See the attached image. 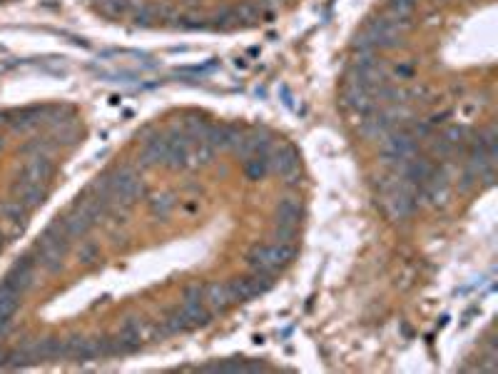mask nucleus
I'll list each match as a JSON object with an SVG mask.
<instances>
[{"instance_id": "obj_17", "label": "nucleus", "mask_w": 498, "mask_h": 374, "mask_svg": "<svg viewBox=\"0 0 498 374\" xmlns=\"http://www.w3.org/2000/svg\"><path fill=\"white\" fill-rule=\"evenodd\" d=\"M416 8V0H389V16L398 21H411V13Z\"/></svg>"}, {"instance_id": "obj_14", "label": "nucleus", "mask_w": 498, "mask_h": 374, "mask_svg": "<svg viewBox=\"0 0 498 374\" xmlns=\"http://www.w3.org/2000/svg\"><path fill=\"white\" fill-rule=\"evenodd\" d=\"M232 13H235L237 23H257L264 11H262V6H259V0H244V3H239L237 8H232Z\"/></svg>"}, {"instance_id": "obj_1", "label": "nucleus", "mask_w": 498, "mask_h": 374, "mask_svg": "<svg viewBox=\"0 0 498 374\" xmlns=\"http://www.w3.org/2000/svg\"><path fill=\"white\" fill-rule=\"evenodd\" d=\"M297 255V247L294 245H282V242H272V245H257L252 252L247 255V262L252 269H264V272H274L277 274L284 264H289Z\"/></svg>"}, {"instance_id": "obj_19", "label": "nucleus", "mask_w": 498, "mask_h": 374, "mask_svg": "<svg viewBox=\"0 0 498 374\" xmlns=\"http://www.w3.org/2000/svg\"><path fill=\"white\" fill-rule=\"evenodd\" d=\"M297 235H299V227L297 225H277V230H274V242L294 245Z\"/></svg>"}, {"instance_id": "obj_13", "label": "nucleus", "mask_w": 498, "mask_h": 374, "mask_svg": "<svg viewBox=\"0 0 498 374\" xmlns=\"http://www.w3.org/2000/svg\"><path fill=\"white\" fill-rule=\"evenodd\" d=\"M302 220V202L297 197H282L277 205V225H297Z\"/></svg>"}, {"instance_id": "obj_11", "label": "nucleus", "mask_w": 498, "mask_h": 374, "mask_svg": "<svg viewBox=\"0 0 498 374\" xmlns=\"http://www.w3.org/2000/svg\"><path fill=\"white\" fill-rule=\"evenodd\" d=\"M182 312L189 317L192 327H205L212 320V310L205 305L202 297H182Z\"/></svg>"}, {"instance_id": "obj_6", "label": "nucleus", "mask_w": 498, "mask_h": 374, "mask_svg": "<svg viewBox=\"0 0 498 374\" xmlns=\"http://www.w3.org/2000/svg\"><path fill=\"white\" fill-rule=\"evenodd\" d=\"M205 140L215 150H235L237 145L242 143V135H239V130L232 125H210Z\"/></svg>"}, {"instance_id": "obj_12", "label": "nucleus", "mask_w": 498, "mask_h": 374, "mask_svg": "<svg viewBox=\"0 0 498 374\" xmlns=\"http://www.w3.org/2000/svg\"><path fill=\"white\" fill-rule=\"evenodd\" d=\"M0 215L6 217L8 222H11L13 227H16V232L20 230L23 232V227H25V222H28V215H30V210H28L25 205H23L18 197H11V200H6V202H0Z\"/></svg>"}, {"instance_id": "obj_16", "label": "nucleus", "mask_w": 498, "mask_h": 374, "mask_svg": "<svg viewBox=\"0 0 498 374\" xmlns=\"http://www.w3.org/2000/svg\"><path fill=\"white\" fill-rule=\"evenodd\" d=\"M244 170H247V177L249 180H262L269 170L267 155H254V158L244 160Z\"/></svg>"}, {"instance_id": "obj_5", "label": "nucleus", "mask_w": 498, "mask_h": 374, "mask_svg": "<svg viewBox=\"0 0 498 374\" xmlns=\"http://www.w3.org/2000/svg\"><path fill=\"white\" fill-rule=\"evenodd\" d=\"M267 160H269V168L282 175V177H287V182H297L294 177H297V170H299V158L289 145L277 148L272 155H267Z\"/></svg>"}, {"instance_id": "obj_20", "label": "nucleus", "mask_w": 498, "mask_h": 374, "mask_svg": "<svg viewBox=\"0 0 498 374\" xmlns=\"http://www.w3.org/2000/svg\"><path fill=\"white\" fill-rule=\"evenodd\" d=\"M212 155H215V148H212L207 140H197V145H194V158H197V163H210Z\"/></svg>"}, {"instance_id": "obj_23", "label": "nucleus", "mask_w": 498, "mask_h": 374, "mask_svg": "<svg viewBox=\"0 0 498 374\" xmlns=\"http://www.w3.org/2000/svg\"><path fill=\"white\" fill-rule=\"evenodd\" d=\"M282 0H259V6H262V11H272V8H277Z\"/></svg>"}, {"instance_id": "obj_4", "label": "nucleus", "mask_w": 498, "mask_h": 374, "mask_svg": "<svg viewBox=\"0 0 498 374\" xmlns=\"http://www.w3.org/2000/svg\"><path fill=\"white\" fill-rule=\"evenodd\" d=\"M11 192H13V197H18V200L28 207V210H35V207H40L42 202L47 200V185L28 182V180H23V177H18L16 182H13Z\"/></svg>"}, {"instance_id": "obj_24", "label": "nucleus", "mask_w": 498, "mask_h": 374, "mask_svg": "<svg viewBox=\"0 0 498 374\" xmlns=\"http://www.w3.org/2000/svg\"><path fill=\"white\" fill-rule=\"evenodd\" d=\"M3 245H6V235L0 232V250H3Z\"/></svg>"}, {"instance_id": "obj_2", "label": "nucleus", "mask_w": 498, "mask_h": 374, "mask_svg": "<svg viewBox=\"0 0 498 374\" xmlns=\"http://www.w3.org/2000/svg\"><path fill=\"white\" fill-rule=\"evenodd\" d=\"M32 282H35V259H32V255H25V257L18 259L11 267V272L6 274V279H3V285L20 297L30 290Z\"/></svg>"}, {"instance_id": "obj_10", "label": "nucleus", "mask_w": 498, "mask_h": 374, "mask_svg": "<svg viewBox=\"0 0 498 374\" xmlns=\"http://www.w3.org/2000/svg\"><path fill=\"white\" fill-rule=\"evenodd\" d=\"M20 307V295L11 292L6 285H0V334H6L11 329V317Z\"/></svg>"}, {"instance_id": "obj_22", "label": "nucleus", "mask_w": 498, "mask_h": 374, "mask_svg": "<svg viewBox=\"0 0 498 374\" xmlns=\"http://www.w3.org/2000/svg\"><path fill=\"white\" fill-rule=\"evenodd\" d=\"M393 75H396L398 80H409L411 75H414V65H409V63L396 65V68H393Z\"/></svg>"}, {"instance_id": "obj_15", "label": "nucleus", "mask_w": 498, "mask_h": 374, "mask_svg": "<svg viewBox=\"0 0 498 374\" xmlns=\"http://www.w3.org/2000/svg\"><path fill=\"white\" fill-rule=\"evenodd\" d=\"M174 197L172 195H155L153 200H150V212H153V217H158V220H167L170 215H172L174 210Z\"/></svg>"}, {"instance_id": "obj_7", "label": "nucleus", "mask_w": 498, "mask_h": 374, "mask_svg": "<svg viewBox=\"0 0 498 374\" xmlns=\"http://www.w3.org/2000/svg\"><path fill=\"white\" fill-rule=\"evenodd\" d=\"M167 148L170 140L167 135H155L153 140H147L145 148H142L140 155V165H165V158H167Z\"/></svg>"}, {"instance_id": "obj_8", "label": "nucleus", "mask_w": 498, "mask_h": 374, "mask_svg": "<svg viewBox=\"0 0 498 374\" xmlns=\"http://www.w3.org/2000/svg\"><path fill=\"white\" fill-rule=\"evenodd\" d=\"M60 220V225H63V230H65V235H68L70 240H80V238H85L90 232V227H93V222L88 220V217L83 215L80 210H70L68 215H63V217H58Z\"/></svg>"}, {"instance_id": "obj_21", "label": "nucleus", "mask_w": 498, "mask_h": 374, "mask_svg": "<svg viewBox=\"0 0 498 374\" xmlns=\"http://www.w3.org/2000/svg\"><path fill=\"white\" fill-rule=\"evenodd\" d=\"M97 255H100L97 245H93V242H85V245H80V252H78L80 262H85V264L95 262V259H97Z\"/></svg>"}, {"instance_id": "obj_25", "label": "nucleus", "mask_w": 498, "mask_h": 374, "mask_svg": "<svg viewBox=\"0 0 498 374\" xmlns=\"http://www.w3.org/2000/svg\"><path fill=\"white\" fill-rule=\"evenodd\" d=\"M3 148H6V140H3V137H0V150H3Z\"/></svg>"}, {"instance_id": "obj_9", "label": "nucleus", "mask_w": 498, "mask_h": 374, "mask_svg": "<svg viewBox=\"0 0 498 374\" xmlns=\"http://www.w3.org/2000/svg\"><path fill=\"white\" fill-rule=\"evenodd\" d=\"M205 305L210 307L212 312H225L227 307L235 305V300H232V292L227 285H222V282H212V285L205 287Z\"/></svg>"}, {"instance_id": "obj_18", "label": "nucleus", "mask_w": 498, "mask_h": 374, "mask_svg": "<svg viewBox=\"0 0 498 374\" xmlns=\"http://www.w3.org/2000/svg\"><path fill=\"white\" fill-rule=\"evenodd\" d=\"M97 8L107 18H120L127 13V0H97Z\"/></svg>"}, {"instance_id": "obj_3", "label": "nucleus", "mask_w": 498, "mask_h": 374, "mask_svg": "<svg viewBox=\"0 0 498 374\" xmlns=\"http://www.w3.org/2000/svg\"><path fill=\"white\" fill-rule=\"evenodd\" d=\"M53 173H55V165H53V160H50V155H30V160L23 165L20 177L35 185H47L50 177H53Z\"/></svg>"}]
</instances>
